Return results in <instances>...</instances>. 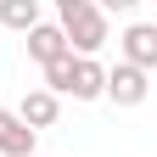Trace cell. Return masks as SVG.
I'll list each match as a JSON object with an SVG mask.
<instances>
[{
	"label": "cell",
	"instance_id": "1",
	"mask_svg": "<svg viewBox=\"0 0 157 157\" xmlns=\"http://www.w3.org/2000/svg\"><path fill=\"white\" fill-rule=\"evenodd\" d=\"M62 23V34H67V51L73 56H95L112 39V28H107V11L101 6H84V11H73V17H56Z\"/></svg>",
	"mask_w": 157,
	"mask_h": 157
},
{
	"label": "cell",
	"instance_id": "2",
	"mask_svg": "<svg viewBox=\"0 0 157 157\" xmlns=\"http://www.w3.org/2000/svg\"><path fill=\"white\" fill-rule=\"evenodd\" d=\"M118 62L151 73L157 67V23H129L124 34H118Z\"/></svg>",
	"mask_w": 157,
	"mask_h": 157
},
{
	"label": "cell",
	"instance_id": "3",
	"mask_svg": "<svg viewBox=\"0 0 157 157\" xmlns=\"http://www.w3.org/2000/svg\"><path fill=\"white\" fill-rule=\"evenodd\" d=\"M146 95H151V73L129 67V62L107 67V101H112V107H140Z\"/></svg>",
	"mask_w": 157,
	"mask_h": 157
},
{
	"label": "cell",
	"instance_id": "4",
	"mask_svg": "<svg viewBox=\"0 0 157 157\" xmlns=\"http://www.w3.org/2000/svg\"><path fill=\"white\" fill-rule=\"evenodd\" d=\"M23 45H28V56H34L39 67H51V62H62V56H73V51H67L62 23H34V28L23 34Z\"/></svg>",
	"mask_w": 157,
	"mask_h": 157
},
{
	"label": "cell",
	"instance_id": "5",
	"mask_svg": "<svg viewBox=\"0 0 157 157\" xmlns=\"http://www.w3.org/2000/svg\"><path fill=\"white\" fill-rule=\"evenodd\" d=\"M67 95H73V101H101V95H107V67L95 62V56H73Z\"/></svg>",
	"mask_w": 157,
	"mask_h": 157
},
{
	"label": "cell",
	"instance_id": "6",
	"mask_svg": "<svg viewBox=\"0 0 157 157\" xmlns=\"http://www.w3.org/2000/svg\"><path fill=\"white\" fill-rule=\"evenodd\" d=\"M17 118H23V124L39 135V129H51L56 124V118H62V95H51L45 84H39V90H28L23 95V107H17Z\"/></svg>",
	"mask_w": 157,
	"mask_h": 157
},
{
	"label": "cell",
	"instance_id": "7",
	"mask_svg": "<svg viewBox=\"0 0 157 157\" xmlns=\"http://www.w3.org/2000/svg\"><path fill=\"white\" fill-rule=\"evenodd\" d=\"M34 140H39V135L23 124V118L0 107V157H34Z\"/></svg>",
	"mask_w": 157,
	"mask_h": 157
},
{
	"label": "cell",
	"instance_id": "8",
	"mask_svg": "<svg viewBox=\"0 0 157 157\" xmlns=\"http://www.w3.org/2000/svg\"><path fill=\"white\" fill-rule=\"evenodd\" d=\"M34 23H45V17H39V0H0V28L28 34Z\"/></svg>",
	"mask_w": 157,
	"mask_h": 157
},
{
	"label": "cell",
	"instance_id": "9",
	"mask_svg": "<svg viewBox=\"0 0 157 157\" xmlns=\"http://www.w3.org/2000/svg\"><path fill=\"white\" fill-rule=\"evenodd\" d=\"M67 73H73V56L51 62V67H45V90H51V95H67Z\"/></svg>",
	"mask_w": 157,
	"mask_h": 157
},
{
	"label": "cell",
	"instance_id": "10",
	"mask_svg": "<svg viewBox=\"0 0 157 157\" xmlns=\"http://www.w3.org/2000/svg\"><path fill=\"white\" fill-rule=\"evenodd\" d=\"M95 6H101L107 17H118V11H135V6H140V0H95Z\"/></svg>",
	"mask_w": 157,
	"mask_h": 157
},
{
	"label": "cell",
	"instance_id": "11",
	"mask_svg": "<svg viewBox=\"0 0 157 157\" xmlns=\"http://www.w3.org/2000/svg\"><path fill=\"white\" fill-rule=\"evenodd\" d=\"M84 6H95V0H56V17H73V11H84Z\"/></svg>",
	"mask_w": 157,
	"mask_h": 157
},
{
	"label": "cell",
	"instance_id": "12",
	"mask_svg": "<svg viewBox=\"0 0 157 157\" xmlns=\"http://www.w3.org/2000/svg\"><path fill=\"white\" fill-rule=\"evenodd\" d=\"M151 90H157V84H151Z\"/></svg>",
	"mask_w": 157,
	"mask_h": 157
}]
</instances>
